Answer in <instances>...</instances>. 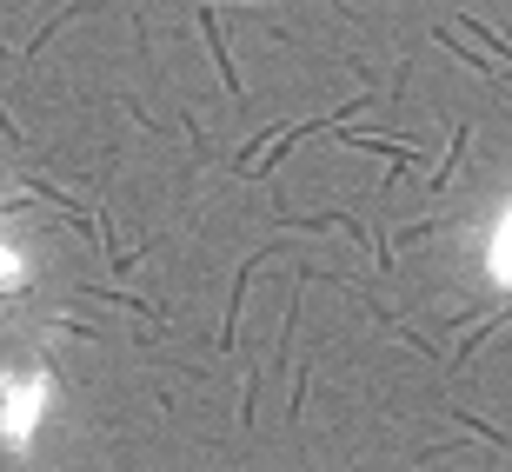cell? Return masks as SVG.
Here are the masks:
<instances>
[{
	"label": "cell",
	"mask_w": 512,
	"mask_h": 472,
	"mask_svg": "<svg viewBox=\"0 0 512 472\" xmlns=\"http://www.w3.org/2000/svg\"><path fill=\"white\" fill-rule=\"evenodd\" d=\"M493 280L512 286V207H506V220H499V233H493Z\"/></svg>",
	"instance_id": "1"
}]
</instances>
